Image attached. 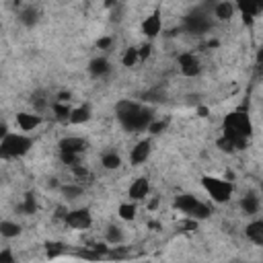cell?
<instances>
[{
  "label": "cell",
  "instance_id": "20",
  "mask_svg": "<svg viewBox=\"0 0 263 263\" xmlns=\"http://www.w3.org/2000/svg\"><path fill=\"white\" fill-rule=\"evenodd\" d=\"M0 234L5 238H15L21 234V226L17 222H11V220H3L0 222Z\"/></svg>",
  "mask_w": 263,
  "mask_h": 263
},
{
  "label": "cell",
  "instance_id": "34",
  "mask_svg": "<svg viewBox=\"0 0 263 263\" xmlns=\"http://www.w3.org/2000/svg\"><path fill=\"white\" fill-rule=\"evenodd\" d=\"M13 261H15V257H13V253L9 249L0 253V263H13Z\"/></svg>",
  "mask_w": 263,
  "mask_h": 263
},
{
  "label": "cell",
  "instance_id": "31",
  "mask_svg": "<svg viewBox=\"0 0 263 263\" xmlns=\"http://www.w3.org/2000/svg\"><path fill=\"white\" fill-rule=\"evenodd\" d=\"M60 253H62L60 243H47V257H58Z\"/></svg>",
  "mask_w": 263,
  "mask_h": 263
},
{
  "label": "cell",
  "instance_id": "8",
  "mask_svg": "<svg viewBox=\"0 0 263 263\" xmlns=\"http://www.w3.org/2000/svg\"><path fill=\"white\" fill-rule=\"evenodd\" d=\"M236 7H238V11H241V15H243V19H245V23H253V19L261 13V9H263V0H236Z\"/></svg>",
  "mask_w": 263,
  "mask_h": 263
},
{
  "label": "cell",
  "instance_id": "11",
  "mask_svg": "<svg viewBox=\"0 0 263 263\" xmlns=\"http://www.w3.org/2000/svg\"><path fill=\"white\" fill-rule=\"evenodd\" d=\"M148 156H150V142H148V140H142V142H138V144L132 148L130 160H132L134 164H142L144 160H148Z\"/></svg>",
  "mask_w": 263,
  "mask_h": 263
},
{
  "label": "cell",
  "instance_id": "9",
  "mask_svg": "<svg viewBox=\"0 0 263 263\" xmlns=\"http://www.w3.org/2000/svg\"><path fill=\"white\" fill-rule=\"evenodd\" d=\"M179 68H181V74L183 76H189V78H194V76H198L202 72V64H200L198 56L196 54H189V52L179 56Z\"/></svg>",
  "mask_w": 263,
  "mask_h": 263
},
{
  "label": "cell",
  "instance_id": "16",
  "mask_svg": "<svg viewBox=\"0 0 263 263\" xmlns=\"http://www.w3.org/2000/svg\"><path fill=\"white\" fill-rule=\"evenodd\" d=\"M91 119V109H89V105H82V107H78V109H72L70 111V124H74V126H80V124H86Z\"/></svg>",
  "mask_w": 263,
  "mask_h": 263
},
{
  "label": "cell",
  "instance_id": "27",
  "mask_svg": "<svg viewBox=\"0 0 263 263\" xmlns=\"http://www.w3.org/2000/svg\"><path fill=\"white\" fill-rule=\"evenodd\" d=\"M138 60H140V58H138V50H134V47H130V50L124 54V58H122L124 66H128V68H132V66H134Z\"/></svg>",
  "mask_w": 263,
  "mask_h": 263
},
{
  "label": "cell",
  "instance_id": "13",
  "mask_svg": "<svg viewBox=\"0 0 263 263\" xmlns=\"http://www.w3.org/2000/svg\"><path fill=\"white\" fill-rule=\"evenodd\" d=\"M60 150L64 152H74V154H82L86 150V142L82 138H64L60 142Z\"/></svg>",
  "mask_w": 263,
  "mask_h": 263
},
{
  "label": "cell",
  "instance_id": "30",
  "mask_svg": "<svg viewBox=\"0 0 263 263\" xmlns=\"http://www.w3.org/2000/svg\"><path fill=\"white\" fill-rule=\"evenodd\" d=\"M216 144H218V148H220L222 152H234V150H236V148H234V144H232V142H230L226 136H222V138H220Z\"/></svg>",
  "mask_w": 263,
  "mask_h": 263
},
{
  "label": "cell",
  "instance_id": "3",
  "mask_svg": "<svg viewBox=\"0 0 263 263\" xmlns=\"http://www.w3.org/2000/svg\"><path fill=\"white\" fill-rule=\"evenodd\" d=\"M33 142L31 138L23 136V134H7L0 140V158H17L23 156L31 150Z\"/></svg>",
  "mask_w": 263,
  "mask_h": 263
},
{
  "label": "cell",
  "instance_id": "26",
  "mask_svg": "<svg viewBox=\"0 0 263 263\" xmlns=\"http://www.w3.org/2000/svg\"><path fill=\"white\" fill-rule=\"evenodd\" d=\"M21 21H23L27 27L35 25V23H37V11H35V9H25V11L21 13Z\"/></svg>",
  "mask_w": 263,
  "mask_h": 263
},
{
  "label": "cell",
  "instance_id": "22",
  "mask_svg": "<svg viewBox=\"0 0 263 263\" xmlns=\"http://www.w3.org/2000/svg\"><path fill=\"white\" fill-rule=\"evenodd\" d=\"M35 210H37L35 196H33V194H27L25 200H23V204L19 206V212H23L25 216H31V214H35Z\"/></svg>",
  "mask_w": 263,
  "mask_h": 263
},
{
  "label": "cell",
  "instance_id": "28",
  "mask_svg": "<svg viewBox=\"0 0 263 263\" xmlns=\"http://www.w3.org/2000/svg\"><path fill=\"white\" fill-rule=\"evenodd\" d=\"M62 194H64L68 200H74V198L82 196V187H80V185H64V187H62Z\"/></svg>",
  "mask_w": 263,
  "mask_h": 263
},
{
  "label": "cell",
  "instance_id": "10",
  "mask_svg": "<svg viewBox=\"0 0 263 263\" xmlns=\"http://www.w3.org/2000/svg\"><path fill=\"white\" fill-rule=\"evenodd\" d=\"M160 27H162V21H160V13H152L144 23H142V33L148 35V37H156L160 33Z\"/></svg>",
  "mask_w": 263,
  "mask_h": 263
},
{
  "label": "cell",
  "instance_id": "6",
  "mask_svg": "<svg viewBox=\"0 0 263 263\" xmlns=\"http://www.w3.org/2000/svg\"><path fill=\"white\" fill-rule=\"evenodd\" d=\"M183 27H185V31H189V33L202 35V33L210 31V27H212V17H210V15H208L204 9L194 11L192 15H187V17H185Z\"/></svg>",
  "mask_w": 263,
  "mask_h": 263
},
{
  "label": "cell",
  "instance_id": "24",
  "mask_svg": "<svg viewBox=\"0 0 263 263\" xmlns=\"http://www.w3.org/2000/svg\"><path fill=\"white\" fill-rule=\"evenodd\" d=\"M124 241V232L119 226H109L107 228V243L109 245H119Z\"/></svg>",
  "mask_w": 263,
  "mask_h": 263
},
{
  "label": "cell",
  "instance_id": "18",
  "mask_svg": "<svg viewBox=\"0 0 263 263\" xmlns=\"http://www.w3.org/2000/svg\"><path fill=\"white\" fill-rule=\"evenodd\" d=\"M89 70H91V74H93L95 78H99V76L109 74V72H111V66H109V62H107L105 58H97V60H93V62H91Z\"/></svg>",
  "mask_w": 263,
  "mask_h": 263
},
{
  "label": "cell",
  "instance_id": "4",
  "mask_svg": "<svg viewBox=\"0 0 263 263\" xmlns=\"http://www.w3.org/2000/svg\"><path fill=\"white\" fill-rule=\"evenodd\" d=\"M175 210H181L185 216L194 218V220H206L210 216V208L206 204H202L198 198L189 196V194H183L179 198H175Z\"/></svg>",
  "mask_w": 263,
  "mask_h": 263
},
{
  "label": "cell",
  "instance_id": "23",
  "mask_svg": "<svg viewBox=\"0 0 263 263\" xmlns=\"http://www.w3.org/2000/svg\"><path fill=\"white\" fill-rule=\"evenodd\" d=\"M101 162H103V166H105V169L113 171V169H117V166L122 164V158H119L115 152H105V154H103V158H101Z\"/></svg>",
  "mask_w": 263,
  "mask_h": 263
},
{
  "label": "cell",
  "instance_id": "14",
  "mask_svg": "<svg viewBox=\"0 0 263 263\" xmlns=\"http://www.w3.org/2000/svg\"><path fill=\"white\" fill-rule=\"evenodd\" d=\"M39 124H41V117H39V115H33V113H19V115H17V126H19L23 132H31V130H35Z\"/></svg>",
  "mask_w": 263,
  "mask_h": 263
},
{
  "label": "cell",
  "instance_id": "29",
  "mask_svg": "<svg viewBox=\"0 0 263 263\" xmlns=\"http://www.w3.org/2000/svg\"><path fill=\"white\" fill-rule=\"evenodd\" d=\"M166 126H169V122H166V119H164V122H154V119H152V122H150V126H148L146 130H148L150 134H160Z\"/></svg>",
  "mask_w": 263,
  "mask_h": 263
},
{
  "label": "cell",
  "instance_id": "12",
  "mask_svg": "<svg viewBox=\"0 0 263 263\" xmlns=\"http://www.w3.org/2000/svg\"><path fill=\"white\" fill-rule=\"evenodd\" d=\"M148 192H150L148 179H146V177H140V179H136V181L132 183V187H130V198L138 202V200H144V198L148 196Z\"/></svg>",
  "mask_w": 263,
  "mask_h": 263
},
{
  "label": "cell",
  "instance_id": "38",
  "mask_svg": "<svg viewBox=\"0 0 263 263\" xmlns=\"http://www.w3.org/2000/svg\"><path fill=\"white\" fill-rule=\"evenodd\" d=\"M66 216V210L64 208H58V218H64Z\"/></svg>",
  "mask_w": 263,
  "mask_h": 263
},
{
  "label": "cell",
  "instance_id": "36",
  "mask_svg": "<svg viewBox=\"0 0 263 263\" xmlns=\"http://www.w3.org/2000/svg\"><path fill=\"white\" fill-rule=\"evenodd\" d=\"M7 134H9V128H7L5 124H0V140H3Z\"/></svg>",
  "mask_w": 263,
  "mask_h": 263
},
{
  "label": "cell",
  "instance_id": "35",
  "mask_svg": "<svg viewBox=\"0 0 263 263\" xmlns=\"http://www.w3.org/2000/svg\"><path fill=\"white\" fill-rule=\"evenodd\" d=\"M97 45H99V50H107V47L111 45V37H103V39H99V41H97Z\"/></svg>",
  "mask_w": 263,
  "mask_h": 263
},
{
  "label": "cell",
  "instance_id": "17",
  "mask_svg": "<svg viewBox=\"0 0 263 263\" xmlns=\"http://www.w3.org/2000/svg\"><path fill=\"white\" fill-rule=\"evenodd\" d=\"M247 236L255 245H263V220H255L247 226Z\"/></svg>",
  "mask_w": 263,
  "mask_h": 263
},
{
  "label": "cell",
  "instance_id": "2",
  "mask_svg": "<svg viewBox=\"0 0 263 263\" xmlns=\"http://www.w3.org/2000/svg\"><path fill=\"white\" fill-rule=\"evenodd\" d=\"M253 134V126L247 113L243 111H234L230 115H226L224 119V136L234 144L236 150H243L247 146L249 136Z\"/></svg>",
  "mask_w": 263,
  "mask_h": 263
},
{
  "label": "cell",
  "instance_id": "7",
  "mask_svg": "<svg viewBox=\"0 0 263 263\" xmlns=\"http://www.w3.org/2000/svg\"><path fill=\"white\" fill-rule=\"evenodd\" d=\"M64 222H66L70 228L84 230V228H89V226H91L93 218H91V212H89V210H74V212H66Z\"/></svg>",
  "mask_w": 263,
  "mask_h": 263
},
{
  "label": "cell",
  "instance_id": "33",
  "mask_svg": "<svg viewBox=\"0 0 263 263\" xmlns=\"http://www.w3.org/2000/svg\"><path fill=\"white\" fill-rule=\"evenodd\" d=\"M80 257H84V259H101L103 255L95 249V251H82V253H80Z\"/></svg>",
  "mask_w": 263,
  "mask_h": 263
},
{
  "label": "cell",
  "instance_id": "25",
  "mask_svg": "<svg viewBox=\"0 0 263 263\" xmlns=\"http://www.w3.org/2000/svg\"><path fill=\"white\" fill-rule=\"evenodd\" d=\"M119 216L124 218V220H134V216H136V206L130 202V204H122L119 206Z\"/></svg>",
  "mask_w": 263,
  "mask_h": 263
},
{
  "label": "cell",
  "instance_id": "37",
  "mask_svg": "<svg viewBox=\"0 0 263 263\" xmlns=\"http://www.w3.org/2000/svg\"><path fill=\"white\" fill-rule=\"evenodd\" d=\"M198 113H200V117H206V115H208V109H206V107H200Z\"/></svg>",
  "mask_w": 263,
  "mask_h": 263
},
{
  "label": "cell",
  "instance_id": "21",
  "mask_svg": "<svg viewBox=\"0 0 263 263\" xmlns=\"http://www.w3.org/2000/svg\"><path fill=\"white\" fill-rule=\"evenodd\" d=\"M52 111H54V115H56V119L58 122H62V124H66L68 119H70V107L66 105V103H62V101H56L54 105H52Z\"/></svg>",
  "mask_w": 263,
  "mask_h": 263
},
{
  "label": "cell",
  "instance_id": "5",
  "mask_svg": "<svg viewBox=\"0 0 263 263\" xmlns=\"http://www.w3.org/2000/svg\"><path fill=\"white\" fill-rule=\"evenodd\" d=\"M204 187L210 194V198L218 204H224L230 200L232 196V183H228L226 179H216V177H204Z\"/></svg>",
  "mask_w": 263,
  "mask_h": 263
},
{
  "label": "cell",
  "instance_id": "1",
  "mask_svg": "<svg viewBox=\"0 0 263 263\" xmlns=\"http://www.w3.org/2000/svg\"><path fill=\"white\" fill-rule=\"evenodd\" d=\"M117 119L126 132H144L154 119V111L150 107H142L132 101H122L115 107Z\"/></svg>",
  "mask_w": 263,
  "mask_h": 263
},
{
  "label": "cell",
  "instance_id": "15",
  "mask_svg": "<svg viewBox=\"0 0 263 263\" xmlns=\"http://www.w3.org/2000/svg\"><path fill=\"white\" fill-rule=\"evenodd\" d=\"M232 15H234V5L228 3V0H222V3L214 5V17L218 21H228V19H232Z\"/></svg>",
  "mask_w": 263,
  "mask_h": 263
},
{
  "label": "cell",
  "instance_id": "32",
  "mask_svg": "<svg viewBox=\"0 0 263 263\" xmlns=\"http://www.w3.org/2000/svg\"><path fill=\"white\" fill-rule=\"evenodd\" d=\"M31 101H33V105H35V109H39V111H41V109H45V105H47V103L43 101V95H41V93H37V95H33V99H31Z\"/></svg>",
  "mask_w": 263,
  "mask_h": 263
},
{
  "label": "cell",
  "instance_id": "19",
  "mask_svg": "<svg viewBox=\"0 0 263 263\" xmlns=\"http://www.w3.org/2000/svg\"><path fill=\"white\" fill-rule=\"evenodd\" d=\"M241 208H243V212L249 214V216L257 214V212H259V198H257L255 194H247V196L241 200Z\"/></svg>",
  "mask_w": 263,
  "mask_h": 263
}]
</instances>
